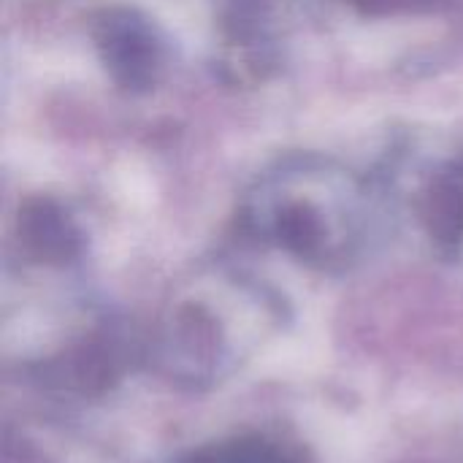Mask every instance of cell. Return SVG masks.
I'll return each mask as SVG.
<instances>
[{"label":"cell","mask_w":463,"mask_h":463,"mask_svg":"<svg viewBox=\"0 0 463 463\" xmlns=\"http://www.w3.org/2000/svg\"><path fill=\"white\" fill-rule=\"evenodd\" d=\"M165 361L174 374H184L187 380L212 377L220 361V334L217 323L201 309H184L174 320V331L168 336Z\"/></svg>","instance_id":"cell-4"},{"label":"cell","mask_w":463,"mask_h":463,"mask_svg":"<svg viewBox=\"0 0 463 463\" xmlns=\"http://www.w3.org/2000/svg\"><path fill=\"white\" fill-rule=\"evenodd\" d=\"M95 38L106 68L122 87H152L160 71V43L144 19L130 11H109L98 22Z\"/></svg>","instance_id":"cell-1"},{"label":"cell","mask_w":463,"mask_h":463,"mask_svg":"<svg viewBox=\"0 0 463 463\" xmlns=\"http://www.w3.org/2000/svg\"><path fill=\"white\" fill-rule=\"evenodd\" d=\"M122 369L119 350L103 339L84 342L43 366L46 385H54L79 396H100L109 391Z\"/></svg>","instance_id":"cell-3"},{"label":"cell","mask_w":463,"mask_h":463,"mask_svg":"<svg viewBox=\"0 0 463 463\" xmlns=\"http://www.w3.org/2000/svg\"><path fill=\"white\" fill-rule=\"evenodd\" d=\"M190 463H290L279 448L260 437H241L203 448Z\"/></svg>","instance_id":"cell-7"},{"label":"cell","mask_w":463,"mask_h":463,"mask_svg":"<svg viewBox=\"0 0 463 463\" xmlns=\"http://www.w3.org/2000/svg\"><path fill=\"white\" fill-rule=\"evenodd\" d=\"M19 241L22 250L49 266L71 263L81 250V236L71 217L52 198H27L19 209Z\"/></svg>","instance_id":"cell-2"},{"label":"cell","mask_w":463,"mask_h":463,"mask_svg":"<svg viewBox=\"0 0 463 463\" xmlns=\"http://www.w3.org/2000/svg\"><path fill=\"white\" fill-rule=\"evenodd\" d=\"M260 228L298 258L317 260L326 255L328 222L312 201H288L274 206L269 217H260Z\"/></svg>","instance_id":"cell-6"},{"label":"cell","mask_w":463,"mask_h":463,"mask_svg":"<svg viewBox=\"0 0 463 463\" xmlns=\"http://www.w3.org/2000/svg\"><path fill=\"white\" fill-rule=\"evenodd\" d=\"M420 217L439 250L463 244V163H448L423 193Z\"/></svg>","instance_id":"cell-5"},{"label":"cell","mask_w":463,"mask_h":463,"mask_svg":"<svg viewBox=\"0 0 463 463\" xmlns=\"http://www.w3.org/2000/svg\"><path fill=\"white\" fill-rule=\"evenodd\" d=\"M355 3H364L369 11H377L380 5H391V8H393V5H404V3H410V0H355Z\"/></svg>","instance_id":"cell-8"}]
</instances>
